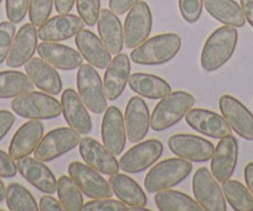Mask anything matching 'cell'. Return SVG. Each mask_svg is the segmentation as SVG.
<instances>
[{"label":"cell","mask_w":253,"mask_h":211,"mask_svg":"<svg viewBox=\"0 0 253 211\" xmlns=\"http://www.w3.org/2000/svg\"><path fill=\"white\" fill-rule=\"evenodd\" d=\"M181 48V38L177 34L167 33L147 39L134 47L129 57L142 66H159L171 61Z\"/></svg>","instance_id":"cell-1"},{"label":"cell","mask_w":253,"mask_h":211,"mask_svg":"<svg viewBox=\"0 0 253 211\" xmlns=\"http://www.w3.org/2000/svg\"><path fill=\"white\" fill-rule=\"evenodd\" d=\"M238 42L237 28L221 26L205 41L201 51V67L206 72L221 69L232 57Z\"/></svg>","instance_id":"cell-2"},{"label":"cell","mask_w":253,"mask_h":211,"mask_svg":"<svg viewBox=\"0 0 253 211\" xmlns=\"http://www.w3.org/2000/svg\"><path fill=\"white\" fill-rule=\"evenodd\" d=\"M195 104V97L186 91L170 92L160 99L150 115V128L163 132L179 123Z\"/></svg>","instance_id":"cell-3"},{"label":"cell","mask_w":253,"mask_h":211,"mask_svg":"<svg viewBox=\"0 0 253 211\" xmlns=\"http://www.w3.org/2000/svg\"><path fill=\"white\" fill-rule=\"evenodd\" d=\"M193 171L191 162L182 158H169L160 162L148 171L144 186L149 194L170 189L182 183Z\"/></svg>","instance_id":"cell-4"},{"label":"cell","mask_w":253,"mask_h":211,"mask_svg":"<svg viewBox=\"0 0 253 211\" xmlns=\"http://www.w3.org/2000/svg\"><path fill=\"white\" fill-rule=\"evenodd\" d=\"M14 113L26 120H53L62 113L61 102L46 92H26L11 101Z\"/></svg>","instance_id":"cell-5"},{"label":"cell","mask_w":253,"mask_h":211,"mask_svg":"<svg viewBox=\"0 0 253 211\" xmlns=\"http://www.w3.org/2000/svg\"><path fill=\"white\" fill-rule=\"evenodd\" d=\"M77 93L87 108L94 115H102L107 110V97L103 82L96 67L84 65L79 67L76 76Z\"/></svg>","instance_id":"cell-6"},{"label":"cell","mask_w":253,"mask_h":211,"mask_svg":"<svg viewBox=\"0 0 253 211\" xmlns=\"http://www.w3.org/2000/svg\"><path fill=\"white\" fill-rule=\"evenodd\" d=\"M80 133L71 127H60L43 135L35 149V158L41 162L55 161L80 144Z\"/></svg>","instance_id":"cell-7"},{"label":"cell","mask_w":253,"mask_h":211,"mask_svg":"<svg viewBox=\"0 0 253 211\" xmlns=\"http://www.w3.org/2000/svg\"><path fill=\"white\" fill-rule=\"evenodd\" d=\"M193 193L204 211H226L222 188L208 168H200L193 176Z\"/></svg>","instance_id":"cell-8"},{"label":"cell","mask_w":253,"mask_h":211,"mask_svg":"<svg viewBox=\"0 0 253 211\" xmlns=\"http://www.w3.org/2000/svg\"><path fill=\"white\" fill-rule=\"evenodd\" d=\"M164 152V145L158 139H148L126 150L119 161V167L128 174H138L154 166Z\"/></svg>","instance_id":"cell-9"},{"label":"cell","mask_w":253,"mask_h":211,"mask_svg":"<svg viewBox=\"0 0 253 211\" xmlns=\"http://www.w3.org/2000/svg\"><path fill=\"white\" fill-rule=\"evenodd\" d=\"M153 28L152 10L147 1L139 0L126 14L124 21V45L134 48L149 38Z\"/></svg>","instance_id":"cell-10"},{"label":"cell","mask_w":253,"mask_h":211,"mask_svg":"<svg viewBox=\"0 0 253 211\" xmlns=\"http://www.w3.org/2000/svg\"><path fill=\"white\" fill-rule=\"evenodd\" d=\"M168 147L176 157L194 163L211 161L215 145L206 138L194 134H174L168 139Z\"/></svg>","instance_id":"cell-11"},{"label":"cell","mask_w":253,"mask_h":211,"mask_svg":"<svg viewBox=\"0 0 253 211\" xmlns=\"http://www.w3.org/2000/svg\"><path fill=\"white\" fill-rule=\"evenodd\" d=\"M69 175L76 183L82 194L91 199H106L113 195L108 181L88 164L72 162L69 166Z\"/></svg>","instance_id":"cell-12"},{"label":"cell","mask_w":253,"mask_h":211,"mask_svg":"<svg viewBox=\"0 0 253 211\" xmlns=\"http://www.w3.org/2000/svg\"><path fill=\"white\" fill-rule=\"evenodd\" d=\"M218 107L231 129L246 140H253V115L245 104L231 94H223L218 99Z\"/></svg>","instance_id":"cell-13"},{"label":"cell","mask_w":253,"mask_h":211,"mask_svg":"<svg viewBox=\"0 0 253 211\" xmlns=\"http://www.w3.org/2000/svg\"><path fill=\"white\" fill-rule=\"evenodd\" d=\"M238 161V142L232 134L221 138L211 158V173L218 183L228 180Z\"/></svg>","instance_id":"cell-14"},{"label":"cell","mask_w":253,"mask_h":211,"mask_svg":"<svg viewBox=\"0 0 253 211\" xmlns=\"http://www.w3.org/2000/svg\"><path fill=\"white\" fill-rule=\"evenodd\" d=\"M185 120L187 126H190L194 130L208 137L221 139L232 134V129L223 116L217 115L210 110L191 108L185 116Z\"/></svg>","instance_id":"cell-15"},{"label":"cell","mask_w":253,"mask_h":211,"mask_svg":"<svg viewBox=\"0 0 253 211\" xmlns=\"http://www.w3.org/2000/svg\"><path fill=\"white\" fill-rule=\"evenodd\" d=\"M80 155L86 164L96 169L101 174L112 175L118 173L121 167L116 157L98 140L84 137L80 140Z\"/></svg>","instance_id":"cell-16"},{"label":"cell","mask_w":253,"mask_h":211,"mask_svg":"<svg viewBox=\"0 0 253 211\" xmlns=\"http://www.w3.org/2000/svg\"><path fill=\"white\" fill-rule=\"evenodd\" d=\"M101 137L103 145L113 155H121L126 143L124 116L116 106L107 107L102 120Z\"/></svg>","instance_id":"cell-17"},{"label":"cell","mask_w":253,"mask_h":211,"mask_svg":"<svg viewBox=\"0 0 253 211\" xmlns=\"http://www.w3.org/2000/svg\"><path fill=\"white\" fill-rule=\"evenodd\" d=\"M126 138L130 143H139L145 138L150 128V113L147 103L140 97L134 96L128 101L124 112Z\"/></svg>","instance_id":"cell-18"},{"label":"cell","mask_w":253,"mask_h":211,"mask_svg":"<svg viewBox=\"0 0 253 211\" xmlns=\"http://www.w3.org/2000/svg\"><path fill=\"white\" fill-rule=\"evenodd\" d=\"M61 107L63 118L72 129L84 135L91 133L92 118L88 113V108L84 106L79 93L74 88H67L62 92Z\"/></svg>","instance_id":"cell-19"},{"label":"cell","mask_w":253,"mask_h":211,"mask_svg":"<svg viewBox=\"0 0 253 211\" xmlns=\"http://www.w3.org/2000/svg\"><path fill=\"white\" fill-rule=\"evenodd\" d=\"M38 54L51 66L62 71H72L79 69L84 62V57L79 51L53 41H42L39 43Z\"/></svg>","instance_id":"cell-20"},{"label":"cell","mask_w":253,"mask_h":211,"mask_svg":"<svg viewBox=\"0 0 253 211\" xmlns=\"http://www.w3.org/2000/svg\"><path fill=\"white\" fill-rule=\"evenodd\" d=\"M84 23L80 16L74 14H58L48 19L38 30V36L42 41H65L74 38L84 29Z\"/></svg>","instance_id":"cell-21"},{"label":"cell","mask_w":253,"mask_h":211,"mask_svg":"<svg viewBox=\"0 0 253 211\" xmlns=\"http://www.w3.org/2000/svg\"><path fill=\"white\" fill-rule=\"evenodd\" d=\"M38 30L31 23L24 24L15 35L9 55L6 57V65L11 69H19L24 66L30 59H33L38 50Z\"/></svg>","instance_id":"cell-22"},{"label":"cell","mask_w":253,"mask_h":211,"mask_svg":"<svg viewBox=\"0 0 253 211\" xmlns=\"http://www.w3.org/2000/svg\"><path fill=\"white\" fill-rule=\"evenodd\" d=\"M75 42H76L80 54L91 66L104 70L111 64L112 54L106 47V45L102 42L101 39L91 30H87V29L80 30L75 35Z\"/></svg>","instance_id":"cell-23"},{"label":"cell","mask_w":253,"mask_h":211,"mask_svg":"<svg viewBox=\"0 0 253 211\" xmlns=\"http://www.w3.org/2000/svg\"><path fill=\"white\" fill-rule=\"evenodd\" d=\"M16 166L20 175L38 190L45 194H53L57 191V180L43 162L36 158L25 157L19 159Z\"/></svg>","instance_id":"cell-24"},{"label":"cell","mask_w":253,"mask_h":211,"mask_svg":"<svg viewBox=\"0 0 253 211\" xmlns=\"http://www.w3.org/2000/svg\"><path fill=\"white\" fill-rule=\"evenodd\" d=\"M43 130L45 127L39 120H30L29 122L24 123L16 130L9 145L10 157L15 161H19L35 152L36 147L43 137Z\"/></svg>","instance_id":"cell-25"},{"label":"cell","mask_w":253,"mask_h":211,"mask_svg":"<svg viewBox=\"0 0 253 211\" xmlns=\"http://www.w3.org/2000/svg\"><path fill=\"white\" fill-rule=\"evenodd\" d=\"M130 76L129 55L118 54L107 66L103 77V86L108 101H116L122 96Z\"/></svg>","instance_id":"cell-26"},{"label":"cell","mask_w":253,"mask_h":211,"mask_svg":"<svg viewBox=\"0 0 253 211\" xmlns=\"http://www.w3.org/2000/svg\"><path fill=\"white\" fill-rule=\"evenodd\" d=\"M25 72L33 84L48 94L61 93L62 91V80L58 75L57 70L50 64L42 60L41 57H33L25 65Z\"/></svg>","instance_id":"cell-27"},{"label":"cell","mask_w":253,"mask_h":211,"mask_svg":"<svg viewBox=\"0 0 253 211\" xmlns=\"http://www.w3.org/2000/svg\"><path fill=\"white\" fill-rule=\"evenodd\" d=\"M98 35L112 55L121 54L124 47L123 26L111 9H102L97 20Z\"/></svg>","instance_id":"cell-28"},{"label":"cell","mask_w":253,"mask_h":211,"mask_svg":"<svg viewBox=\"0 0 253 211\" xmlns=\"http://www.w3.org/2000/svg\"><path fill=\"white\" fill-rule=\"evenodd\" d=\"M130 89L138 96L149 99H162L171 92L169 82L159 76L144 72H135L128 80Z\"/></svg>","instance_id":"cell-29"},{"label":"cell","mask_w":253,"mask_h":211,"mask_svg":"<svg viewBox=\"0 0 253 211\" xmlns=\"http://www.w3.org/2000/svg\"><path fill=\"white\" fill-rule=\"evenodd\" d=\"M108 183L117 198L128 206H147L148 198L139 184L126 174H112Z\"/></svg>","instance_id":"cell-30"},{"label":"cell","mask_w":253,"mask_h":211,"mask_svg":"<svg viewBox=\"0 0 253 211\" xmlns=\"http://www.w3.org/2000/svg\"><path fill=\"white\" fill-rule=\"evenodd\" d=\"M204 6L206 11L222 23L223 25L233 26V28H243L246 24V18L241 5L235 0H204Z\"/></svg>","instance_id":"cell-31"},{"label":"cell","mask_w":253,"mask_h":211,"mask_svg":"<svg viewBox=\"0 0 253 211\" xmlns=\"http://www.w3.org/2000/svg\"><path fill=\"white\" fill-rule=\"evenodd\" d=\"M154 201L160 211H204L198 201L177 190L158 191Z\"/></svg>","instance_id":"cell-32"},{"label":"cell","mask_w":253,"mask_h":211,"mask_svg":"<svg viewBox=\"0 0 253 211\" xmlns=\"http://www.w3.org/2000/svg\"><path fill=\"white\" fill-rule=\"evenodd\" d=\"M35 84L28 75L15 70L0 72V98H15L26 92L34 91Z\"/></svg>","instance_id":"cell-33"},{"label":"cell","mask_w":253,"mask_h":211,"mask_svg":"<svg viewBox=\"0 0 253 211\" xmlns=\"http://www.w3.org/2000/svg\"><path fill=\"white\" fill-rule=\"evenodd\" d=\"M222 191L226 201L236 211H253V196L247 186L238 180H228L222 183Z\"/></svg>","instance_id":"cell-34"},{"label":"cell","mask_w":253,"mask_h":211,"mask_svg":"<svg viewBox=\"0 0 253 211\" xmlns=\"http://www.w3.org/2000/svg\"><path fill=\"white\" fill-rule=\"evenodd\" d=\"M57 196L65 211H80L84 208V195L71 176L61 175L57 180Z\"/></svg>","instance_id":"cell-35"},{"label":"cell","mask_w":253,"mask_h":211,"mask_svg":"<svg viewBox=\"0 0 253 211\" xmlns=\"http://www.w3.org/2000/svg\"><path fill=\"white\" fill-rule=\"evenodd\" d=\"M5 201L10 211H38L39 206L33 194L18 183H13L6 188Z\"/></svg>","instance_id":"cell-36"},{"label":"cell","mask_w":253,"mask_h":211,"mask_svg":"<svg viewBox=\"0 0 253 211\" xmlns=\"http://www.w3.org/2000/svg\"><path fill=\"white\" fill-rule=\"evenodd\" d=\"M53 0H30V4H29L30 23L40 28L50 18Z\"/></svg>","instance_id":"cell-37"},{"label":"cell","mask_w":253,"mask_h":211,"mask_svg":"<svg viewBox=\"0 0 253 211\" xmlns=\"http://www.w3.org/2000/svg\"><path fill=\"white\" fill-rule=\"evenodd\" d=\"M79 16L87 26H94L101 13V0H76Z\"/></svg>","instance_id":"cell-38"},{"label":"cell","mask_w":253,"mask_h":211,"mask_svg":"<svg viewBox=\"0 0 253 211\" xmlns=\"http://www.w3.org/2000/svg\"><path fill=\"white\" fill-rule=\"evenodd\" d=\"M15 24L11 21L0 23V65L6 61L14 38H15Z\"/></svg>","instance_id":"cell-39"},{"label":"cell","mask_w":253,"mask_h":211,"mask_svg":"<svg viewBox=\"0 0 253 211\" xmlns=\"http://www.w3.org/2000/svg\"><path fill=\"white\" fill-rule=\"evenodd\" d=\"M179 9L186 23L195 24L203 14L204 0H179Z\"/></svg>","instance_id":"cell-40"},{"label":"cell","mask_w":253,"mask_h":211,"mask_svg":"<svg viewBox=\"0 0 253 211\" xmlns=\"http://www.w3.org/2000/svg\"><path fill=\"white\" fill-rule=\"evenodd\" d=\"M84 211H126L128 206L121 200H113L111 198L93 199L84 204Z\"/></svg>","instance_id":"cell-41"},{"label":"cell","mask_w":253,"mask_h":211,"mask_svg":"<svg viewBox=\"0 0 253 211\" xmlns=\"http://www.w3.org/2000/svg\"><path fill=\"white\" fill-rule=\"evenodd\" d=\"M30 0H5V11L9 21L19 24L25 19Z\"/></svg>","instance_id":"cell-42"},{"label":"cell","mask_w":253,"mask_h":211,"mask_svg":"<svg viewBox=\"0 0 253 211\" xmlns=\"http://www.w3.org/2000/svg\"><path fill=\"white\" fill-rule=\"evenodd\" d=\"M18 173L15 159L0 149V178H14Z\"/></svg>","instance_id":"cell-43"},{"label":"cell","mask_w":253,"mask_h":211,"mask_svg":"<svg viewBox=\"0 0 253 211\" xmlns=\"http://www.w3.org/2000/svg\"><path fill=\"white\" fill-rule=\"evenodd\" d=\"M139 0H109V9L116 15H123L129 11Z\"/></svg>","instance_id":"cell-44"},{"label":"cell","mask_w":253,"mask_h":211,"mask_svg":"<svg viewBox=\"0 0 253 211\" xmlns=\"http://www.w3.org/2000/svg\"><path fill=\"white\" fill-rule=\"evenodd\" d=\"M15 123V116L6 110H0V140L3 139Z\"/></svg>","instance_id":"cell-45"},{"label":"cell","mask_w":253,"mask_h":211,"mask_svg":"<svg viewBox=\"0 0 253 211\" xmlns=\"http://www.w3.org/2000/svg\"><path fill=\"white\" fill-rule=\"evenodd\" d=\"M39 210L40 211H62L63 206L56 198L51 196V194L41 196L39 203Z\"/></svg>","instance_id":"cell-46"},{"label":"cell","mask_w":253,"mask_h":211,"mask_svg":"<svg viewBox=\"0 0 253 211\" xmlns=\"http://www.w3.org/2000/svg\"><path fill=\"white\" fill-rule=\"evenodd\" d=\"M76 0H53L56 11L58 14H69L74 8Z\"/></svg>","instance_id":"cell-47"},{"label":"cell","mask_w":253,"mask_h":211,"mask_svg":"<svg viewBox=\"0 0 253 211\" xmlns=\"http://www.w3.org/2000/svg\"><path fill=\"white\" fill-rule=\"evenodd\" d=\"M241 8L246 20L253 28V0H241Z\"/></svg>","instance_id":"cell-48"},{"label":"cell","mask_w":253,"mask_h":211,"mask_svg":"<svg viewBox=\"0 0 253 211\" xmlns=\"http://www.w3.org/2000/svg\"><path fill=\"white\" fill-rule=\"evenodd\" d=\"M245 180L246 186L250 190L251 195L253 196V162H251L245 167Z\"/></svg>","instance_id":"cell-49"},{"label":"cell","mask_w":253,"mask_h":211,"mask_svg":"<svg viewBox=\"0 0 253 211\" xmlns=\"http://www.w3.org/2000/svg\"><path fill=\"white\" fill-rule=\"evenodd\" d=\"M5 194H6V188L4 185V183L0 180V203L5 200Z\"/></svg>","instance_id":"cell-50"},{"label":"cell","mask_w":253,"mask_h":211,"mask_svg":"<svg viewBox=\"0 0 253 211\" xmlns=\"http://www.w3.org/2000/svg\"><path fill=\"white\" fill-rule=\"evenodd\" d=\"M128 210L130 211H149L147 206H128Z\"/></svg>","instance_id":"cell-51"},{"label":"cell","mask_w":253,"mask_h":211,"mask_svg":"<svg viewBox=\"0 0 253 211\" xmlns=\"http://www.w3.org/2000/svg\"><path fill=\"white\" fill-rule=\"evenodd\" d=\"M1 1H3V0H0V3H1Z\"/></svg>","instance_id":"cell-52"}]
</instances>
